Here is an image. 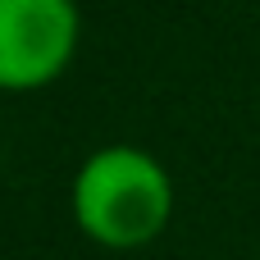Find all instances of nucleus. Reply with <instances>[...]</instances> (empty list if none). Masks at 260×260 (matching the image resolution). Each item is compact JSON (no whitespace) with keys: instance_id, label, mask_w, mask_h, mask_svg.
Segmentation results:
<instances>
[{"instance_id":"nucleus-1","label":"nucleus","mask_w":260,"mask_h":260,"mask_svg":"<svg viewBox=\"0 0 260 260\" xmlns=\"http://www.w3.org/2000/svg\"><path fill=\"white\" fill-rule=\"evenodd\" d=\"M174 215V178L142 146H101L82 160L73 178V219L78 229L110 247L133 251L165 233Z\"/></svg>"},{"instance_id":"nucleus-2","label":"nucleus","mask_w":260,"mask_h":260,"mask_svg":"<svg viewBox=\"0 0 260 260\" xmlns=\"http://www.w3.org/2000/svg\"><path fill=\"white\" fill-rule=\"evenodd\" d=\"M78 50L73 0H0V91L50 87Z\"/></svg>"}]
</instances>
